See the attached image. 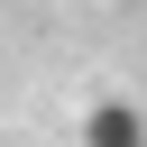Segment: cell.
I'll return each instance as SVG.
<instances>
[{
    "label": "cell",
    "mask_w": 147,
    "mask_h": 147,
    "mask_svg": "<svg viewBox=\"0 0 147 147\" xmlns=\"http://www.w3.org/2000/svg\"><path fill=\"white\" fill-rule=\"evenodd\" d=\"M83 147H147V110L138 101H92L83 110Z\"/></svg>",
    "instance_id": "cell-1"
}]
</instances>
